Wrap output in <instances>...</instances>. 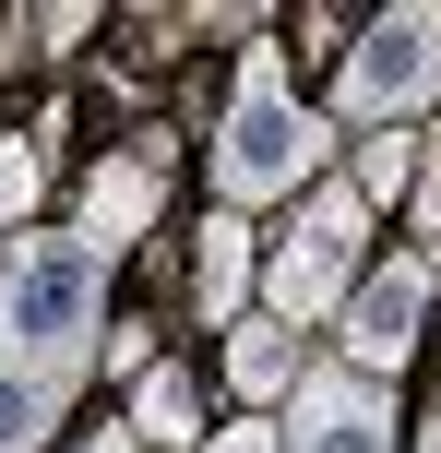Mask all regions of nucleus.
<instances>
[{
	"instance_id": "4468645a",
	"label": "nucleus",
	"mask_w": 441,
	"mask_h": 453,
	"mask_svg": "<svg viewBox=\"0 0 441 453\" xmlns=\"http://www.w3.org/2000/svg\"><path fill=\"white\" fill-rule=\"evenodd\" d=\"M203 453H286V430H275V418H227Z\"/></svg>"
},
{
	"instance_id": "f03ea898",
	"label": "nucleus",
	"mask_w": 441,
	"mask_h": 453,
	"mask_svg": "<svg viewBox=\"0 0 441 453\" xmlns=\"http://www.w3.org/2000/svg\"><path fill=\"white\" fill-rule=\"evenodd\" d=\"M310 180H334V119L286 84V48L251 36L239 84H227V119H215V215H262Z\"/></svg>"
},
{
	"instance_id": "dca6fc26",
	"label": "nucleus",
	"mask_w": 441,
	"mask_h": 453,
	"mask_svg": "<svg viewBox=\"0 0 441 453\" xmlns=\"http://www.w3.org/2000/svg\"><path fill=\"white\" fill-rule=\"evenodd\" d=\"M72 453H143V441H132V418H108V430H84Z\"/></svg>"
},
{
	"instance_id": "f8f14e48",
	"label": "nucleus",
	"mask_w": 441,
	"mask_h": 453,
	"mask_svg": "<svg viewBox=\"0 0 441 453\" xmlns=\"http://www.w3.org/2000/svg\"><path fill=\"white\" fill-rule=\"evenodd\" d=\"M406 180H418V132H358V167H346L358 203H394Z\"/></svg>"
},
{
	"instance_id": "20e7f679",
	"label": "nucleus",
	"mask_w": 441,
	"mask_h": 453,
	"mask_svg": "<svg viewBox=\"0 0 441 453\" xmlns=\"http://www.w3.org/2000/svg\"><path fill=\"white\" fill-rule=\"evenodd\" d=\"M441 96V0H394L382 24H358V48L334 60V132H418Z\"/></svg>"
},
{
	"instance_id": "39448f33",
	"label": "nucleus",
	"mask_w": 441,
	"mask_h": 453,
	"mask_svg": "<svg viewBox=\"0 0 441 453\" xmlns=\"http://www.w3.org/2000/svg\"><path fill=\"white\" fill-rule=\"evenodd\" d=\"M430 298H441V263H430V250H394L382 274H358V287H346V311H334V334H346V370L394 382V370L418 358V334H430Z\"/></svg>"
},
{
	"instance_id": "1a4fd4ad",
	"label": "nucleus",
	"mask_w": 441,
	"mask_h": 453,
	"mask_svg": "<svg viewBox=\"0 0 441 453\" xmlns=\"http://www.w3.org/2000/svg\"><path fill=\"white\" fill-rule=\"evenodd\" d=\"M299 370H310V334H286L275 311H251V322H227V394H299Z\"/></svg>"
},
{
	"instance_id": "f3484780",
	"label": "nucleus",
	"mask_w": 441,
	"mask_h": 453,
	"mask_svg": "<svg viewBox=\"0 0 441 453\" xmlns=\"http://www.w3.org/2000/svg\"><path fill=\"white\" fill-rule=\"evenodd\" d=\"M418 453H441V406H430V430H418Z\"/></svg>"
},
{
	"instance_id": "9b49d317",
	"label": "nucleus",
	"mask_w": 441,
	"mask_h": 453,
	"mask_svg": "<svg viewBox=\"0 0 441 453\" xmlns=\"http://www.w3.org/2000/svg\"><path fill=\"white\" fill-rule=\"evenodd\" d=\"M48 203V156H36V132H0V239H24Z\"/></svg>"
},
{
	"instance_id": "f257e3e1",
	"label": "nucleus",
	"mask_w": 441,
	"mask_h": 453,
	"mask_svg": "<svg viewBox=\"0 0 441 453\" xmlns=\"http://www.w3.org/2000/svg\"><path fill=\"white\" fill-rule=\"evenodd\" d=\"M108 287H119V250H95L84 226L0 239V453L60 441L72 394L108 346Z\"/></svg>"
},
{
	"instance_id": "2eb2a0df",
	"label": "nucleus",
	"mask_w": 441,
	"mask_h": 453,
	"mask_svg": "<svg viewBox=\"0 0 441 453\" xmlns=\"http://www.w3.org/2000/svg\"><path fill=\"white\" fill-rule=\"evenodd\" d=\"M299 48H323V60H346V48H358V24H346V12H299Z\"/></svg>"
},
{
	"instance_id": "ddd939ff",
	"label": "nucleus",
	"mask_w": 441,
	"mask_h": 453,
	"mask_svg": "<svg viewBox=\"0 0 441 453\" xmlns=\"http://www.w3.org/2000/svg\"><path fill=\"white\" fill-rule=\"evenodd\" d=\"M406 191H418V250L441 263V132H418V180Z\"/></svg>"
},
{
	"instance_id": "423d86ee",
	"label": "nucleus",
	"mask_w": 441,
	"mask_h": 453,
	"mask_svg": "<svg viewBox=\"0 0 441 453\" xmlns=\"http://www.w3.org/2000/svg\"><path fill=\"white\" fill-rule=\"evenodd\" d=\"M286 453H394V394L346 358H310L286 394Z\"/></svg>"
},
{
	"instance_id": "0eeeda50",
	"label": "nucleus",
	"mask_w": 441,
	"mask_h": 453,
	"mask_svg": "<svg viewBox=\"0 0 441 453\" xmlns=\"http://www.w3.org/2000/svg\"><path fill=\"white\" fill-rule=\"evenodd\" d=\"M156 191H167V132H143V143H119V156L84 180V215L72 226H84L95 250H132L143 226H156Z\"/></svg>"
},
{
	"instance_id": "6e6552de",
	"label": "nucleus",
	"mask_w": 441,
	"mask_h": 453,
	"mask_svg": "<svg viewBox=\"0 0 441 453\" xmlns=\"http://www.w3.org/2000/svg\"><path fill=\"white\" fill-rule=\"evenodd\" d=\"M251 287H262L251 215H203V226H191V322H239Z\"/></svg>"
},
{
	"instance_id": "9d476101",
	"label": "nucleus",
	"mask_w": 441,
	"mask_h": 453,
	"mask_svg": "<svg viewBox=\"0 0 441 453\" xmlns=\"http://www.w3.org/2000/svg\"><path fill=\"white\" fill-rule=\"evenodd\" d=\"M132 441L191 453V441H203V382H191V370H143V394H132Z\"/></svg>"
},
{
	"instance_id": "7ed1b4c3",
	"label": "nucleus",
	"mask_w": 441,
	"mask_h": 453,
	"mask_svg": "<svg viewBox=\"0 0 441 453\" xmlns=\"http://www.w3.org/2000/svg\"><path fill=\"white\" fill-rule=\"evenodd\" d=\"M358 274H370V203H358L346 180H310L299 203H286L275 250H262V311H275L286 334H310V322L346 311Z\"/></svg>"
}]
</instances>
